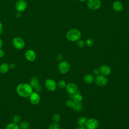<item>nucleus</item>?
Here are the masks:
<instances>
[{
  "label": "nucleus",
  "instance_id": "nucleus-1",
  "mask_svg": "<svg viewBox=\"0 0 129 129\" xmlns=\"http://www.w3.org/2000/svg\"><path fill=\"white\" fill-rule=\"evenodd\" d=\"M29 84L23 83L19 84L16 88L17 94L22 97H28L33 92V90Z\"/></svg>",
  "mask_w": 129,
  "mask_h": 129
},
{
  "label": "nucleus",
  "instance_id": "nucleus-2",
  "mask_svg": "<svg viewBox=\"0 0 129 129\" xmlns=\"http://www.w3.org/2000/svg\"><path fill=\"white\" fill-rule=\"evenodd\" d=\"M81 37V33L77 29L73 28L70 30L67 33L66 37L67 39L72 42L77 41L80 39Z\"/></svg>",
  "mask_w": 129,
  "mask_h": 129
},
{
  "label": "nucleus",
  "instance_id": "nucleus-3",
  "mask_svg": "<svg viewBox=\"0 0 129 129\" xmlns=\"http://www.w3.org/2000/svg\"><path fill=\"white\" fill-rule=\"evenodd\" d=\"M70 63L67 61H61L57 66L58 72L62 74L67 73L70 71Z\"/></svg>",
  "mask_w": 129,
  "mask_h": 129
},
{
  "label": "nucleus",
  "instance_id": "nucleus-4",
  "mask_svg": "<svg viewBox=\"0 0 129 129\" xmlns=\"http://www.w3.org/2000/svg\"><path fill=\"white\" fill-rule=\"evenodd\" d=\"M95 82L97 85L100 87H103L106 85L108 83V78L102 75H99L95 78Z\"/></svg>",
  "mask_w": 129,
  "mask_h": 129
},
{
  "label": "nucleus",
  "instance_id": "nucleus-5",
  "mask_svg": "<svg viewBox=\"0 0 129 129\" xmlns=\"http://www.w3.org/2000/svg\"><path fill=\"white\" fill-rule=\"evenodd\" d=\"M12 43L15 48H16L17 49H23L25 45L24 40L20 37H14L13 39Z\"/></svg>",
  "mask_w": 129,
  "mask_h": 129
},
{
  "label": "nucleus",
  "instance_id": "nucleus-6",
  "mask_svg": "<svg viewBox=\"0 0 129 129\" xmlns=\"http://www.w3.org/2000/svg\"><path fill=\"white\" fill-rule=\"evenodd\" d=\"M99 125L98 120L94 118H91L87 120L86 127L88 129H97Z\"/></svg>",
  "mask_w": 129,
  "mask_h": 129
},
{
  "label": "nucleus",
  "instance_id": "nucleus-7",
  "mask_svg": "<svg viewBox=\"0 0 129 129\" xmlns=\"http://www.w3.org/2000/svg\"><path fill=\"white\" fill-rule=\"evenodd\" d=\"M28 6L27 2L25 0H19L15 5V9L18 12L24 11Z\"/></svg>",
  "mask_w": 129,
  "mask_h": 129
},
{
  "label": "nucleus",
  "instance_id": "nucleus-8",
  "mask_svg": "<svg viewBox=\"0 0 129 129\" xmlns=\"http://www.w3.org/2000/svg\"><path fill=\"white\" fill-rule=\"evenodd\" d=\"M87 5L90 9L96 10L101 7V2L100 0H87Z\"/></svg>",
  "mask_w": 129,
  "mask_h": 129
},
{
  "label": "nucleus",
  "instance_id": "nucleus-9",
  "mask_svg": "<svg viewBox=\"0 0 129 129\" xmlns=\"http://www.w3.org/2000/svg\"><path fill=\"white\" fill-rule=\"evenodd\" d=\"M45 86L48 91H54L56 89L57 85L54 80L51 79H46L45 82Z\"/></svg>",
  "mask_w": 129,
  "mask_h": 129
},
{
  "label": "nucleus",
  "instance_id": "nucleus-10",
  "mask_svg": "<svg viewBox=\"0 0 129 129\" xmlns=\"http://www.w3.org/2000/svg\"><path fill=\"white\" fill-rule=\"evenodd\" d=\"M66 90L71 95L75 94L78 91V86L74 83H69L66 87Z\"/></svg>",
  "mask_w": 129,
  "mask_h": 129
},
{
  "label": "nucleus",
  "instance_id": "nucleus-11",
  "mask_svg": "<svg viewBox=\"0 0 129 129\" xmlns=\"http://www.w3.org/2000/svg\"><path fill=\"white\" fill-rule=\"evenodd\" d=\"M29 97L31 103L33 105L38 104L40 101V96L36 92H33Z\"/></svg>",
  "mask_w": 129,
  "mask_h": 129
},
{
  "label": "nucleus",
  "instance_id": "nucleus-12",
  "mask_svg": "<svg viewBox=\"0 0 129 129\" xmlns=\"http://www.w3.org/2000/svg\"><path fill=\"white\" fill-rule=\"evenodd\" d=\"M25 56L28 61H33L36 58V53L32 49H28L25 52Z\"/></svg>",
  "mask_w": 129,
  "mask_h": 129
},
{
  "label": "nucleus",
  "instance_id": "nucleus-13",
  "mask_svg": "<svg viewBox=\"0 0 129 129\" xmlns=\"http://www.w3.org/2000/svg\"><path fill=\"white\" fill-rule=\"evenodd\" d=\"M99 70L101 75L105 76H108L111 73V69L110 67L107 65L101 66Z\"/></svg>",
  "mask_w": 129,
  "mask_h": 129
},
{
  "label": "nucleus",
  "instance_id": "nucleus-14",
  "mask_svg": "<svg viewBox=\"0 0 129 129\" xmlns=\"http://www.w3.org/2000/svg\"><path fill=\"white\" fill-rule=\"evenodd\" d=\"M113 9L116 12H120L123 9V5L120 1H115L112 4Z\"/></svg>",
  "mask_w": 129,
  "mask_h": 129
},
{
  "label": "nucleus",
  "instance_id": "nucleus-15",
  "mask_svg": "<svg viewBox=\"0 0 129 129\" xmlns=\"http://www.w3.org/2000/svg\"><path fill=\"white\" fill-rule=\"evenodd\" d=\"M94 79H95L93 75L91 74H87L85 75L83 78L84 82L87 84H90L92 83L94 81Z\"/></svg>",
  "mask_w": 129,
  "mask_h": 129
},
{
  "label": "nucleus",
  "instance_id": "nucleus-16",
  "mask_svg": "<svg viewBox=\"0 0 129 129\" xmlns=\"http://www.w3.org/2000/svg\"><path fill=\"white\" fill-rule=\"evenodd\" d=\"M72 95L73 100L75 102L81 103L83 100V96L80 94V93L79 91H78L75 94Z\"/></svg>",
  "mask_w": 129,
  "mask_h": 129
},
{
  "label": "nucleus",
  "instance_id": "nucleus-17",
  "mask_svg": "<svg viewBox=\"0 0 129 129\" xmlns=\"http://www.w3.org/2000/svg\"><path fill=\"white\" fill-rule=\"evenodd\" d=\"M39 79L36 77H32L30 80V85L31 86L32 88H36L38 85H39Z\"/></svg>",
  "mask_w": 129,
  "mask_h": 129
},
{
  "label": "nucleus",
  "instance_id": "nucleus-18",
  "mask_svg": "<svg viewBox=\"0 0 129 129\" xmlns=\"http://www.w3.org/2000/svg\"><path fill=\"white\" fill-rule=\"evenodd\" d=\"M9 64L7 63H2L0 64V73L2 74H6L9 70Z\"/></svg>",
  "mask_w": 129,
  "mask_h": 129
},
{
  "label": "nucleus",
  "instance_id": "nucleus-19",
  "mask_svg": "<svg viewBox=\"0 0 129 129\" xmlns=\"http://www.w3.org/2000/svg\"><path fill=\"white\" fill-rule=\"evenodd\" d=\"M87 119L85 116H81L78 119V123L80 126H85Z\"/></svg>",
  "mask_w": 129,
  "mask_h": 129
},
{
  "label": "nucleus",
  "instance_id": "nucleus-20",
  "mask_svg": "<svg viewBox=\"0 0 129 129\" xmlns=\"http://www.w3.org/2000/svg\"><path fill=\"white\" fill-rule=\"evenodd\" d=\"M72 108L75 111H81L82 109V105L81 103H77V102H74Z\"/></svg>",
  "mask_w": 129,
  "mask_h": 129
},
{
  "label": "nucleus",
  "instance_id": "nucleus-21",
  "mask_svg": "<svg viewBox=\"0 0 129 129\" xmlns=\"http://www.w3.org/2000/svg\"><path fill=\"white\" fill-rule=\"evenodd\" d=\"M19 126L21 129H29L30 127V124L27 121H22L20 122Z\"/></svg>",
  "mask_w": 129,
  "mask_h": 129
},
{
  "label": "nucleus",
  "instance_id": "nucleus-22",
  "mask_svg": "<svg viewBox=\"0 0 129 129\" xmlns=\"http://www.w3.org/2000/svg\"><path fill=\"white\" fill-rule=\"evenodd\" d=\"M20 126L18 123L15 122H11L9 123L7 126L6 129H20Z\"/></svg>",
  "mask_w": 129,
  "mask_h": 129
},
{
  "label": "nucleus",
  "instance_id": "nucleus-23",
  "mask_svg": "<svg viewBox=\"0 0 129 129\" xmlns=\"http://www.w3.org/2000/svg\"><path fill=\"white\" fill-rule=\"evenodd\" d=\"M57 85V87H58L59 88L61 89H63L64 88H66V86H67V84L66 83V82L63 80H59L57 82V83H56Z\"/></svg>",
  "mask_w": 129,
  "mask_h": 129
},
{
  "label": "nucleus",
  "instance_id": "nucleus-24",
  "mask_svg": "<svg viewBox=\"0 0 129 129\" xmlns=\"http://www.w3.org/2000/svg\"><path fill=\"white\" fill-rule=\"evenodd\" d=\"M60 119V116L59 114L57 113H55L54 114H53L52 116V120L54 121V122L57 123L59 121Z\"/></svg>",
  "mask_w": 129,
  "mask_h": 129
},
{
  "label": "nucleus",
  "instance_id": "nucleus-25",
  "mask_svg": "<svg viewBox=\"0 0 129 129\" xmlns=\"http://www.w3.org/2000/svg\"><path fill=\"white\" fill-rule=\"evenodd\" d=\"M21 120V117L19 115H15L13 117V122L15 123H19L20 122Z\"/></svg>",
  "mask_w": 129,
  "mask_h": 129
},
{
  "label": "nucleus",
  "instance_id": "nucleus-26",
  "mask_svg": "<svg viewBox=\"0 0 129 129\" xmlns=\"http://www.w3.org/2000/svg\"><path fill=\"white\" fill-rule=\"evenodd\" d=\"M49 129H60V126L57 123L54 122L50 124Z\"/></svg>",
  "mask_w": 129,
  "mask_h": 129
},
{
  "label": "nucleus",
  "instance_id": "nucleus-27",
  "mask_svg": "<svg viewBox=\"0 0 129 129\" xmlns=\"http://www.w3.org/2000/svg\"><path fill=\"white\" fill-rule=\"evenodd\" d=\"M77 45L79 48H83L85 45V42L83 40L79 39L77 41Z\"/></svg>",
  "mask_w": 129,
  "mask_h": 129
},
{
  "label": "nucleus",
  "instance_id": "nucleus-28",
  "mask_svg": "<svg viewBox=\"0 0 129 129\" xmlns=\"http://www.w3.org/2000/svg\"><path fill=\"white\" fill-rule=\"evenodd\" d=\"M94 43V41L91 38H89L88 39L86 40V45L89 46V47H90V46H92L93 45Z\"/></svg>",
  "mask_w": 129,
  "mask_h": 129
},
{
  "label": "nucleus",
  "instance_id": "nucleus-29",
  "mask_svg": "<svg viewBox=\"0 0 129 129\" xmlns=\"http://www.w3.org/2000/svg\"><path fill=\"white\" fill-rule=\"evenodd\" d=\"M74 101L73 100H68L66 101V105L70 108H72L73 106V105L74 104Z\"/></svg>",
  "mask_w": 129,
  "mask_h": 129
},
{
  "label": "nucleus",
  "instance_id": "nucleus-30",
  "mask_svg": "<svg viewBox=\"0 0 129 129\" xmlns=\"http://www.w3.org/2000/svg\"><path fill=\"white\" fill-rule=\"evenodd\" d=\"M34 89H35V90L36 92H37V93L40 92H41V91H42V88L41 86V85H38V86H37L36 88H35Z\"/></svg>",
  "mask_w": 129,
  "mask_h": 129
},
{
  "label": "nucleus",
  "instance_id": "nucleus-31",
  "mask_svg": "<svg viewBox=\"0 0 129 129\" xmlns=\"http://www.w3.org/2000/svg\"><path fill=\"white\" fill-rule=\"evenodd\" d=\"M93 73L94 75L95 76H98L100 74V71H99V70L98 69H97V68H95L93 70Z\"/></svg>",
  "mask_w": 129,
  "mask_h": 129
},
{
  "label": "nucleus",
  "instance_id": "nucleus-32",
  "mask_svg": "<svg viewBox=\"0 0 129 129\" xmlns=\"http://www.w3.org/2000/svg\"><path fill=\"white\" fill-rule=\"evenodd\" d=\"M56 59L58 61H61L63 59V56L61 54H60V53H58L56 55Z\"/></svg>",
  "mask_w": 129,
  "mask_h": 129
},
{
  "label": "nucleus",
  "instance_id": "nucleus-33",
  "mask_svg": "<svg viewBox=\"0 0 129 129\" xmlns=\"http://www.w3.org/2000/svg\"><path fill=\"white\" fill-rule=\"evenodd\" d=\"M3 32V26L1 22H0V36L2 34Z\"/></svg>",
  "mask_w": 129,
  "mask_h": 129
},
{
  "label": "nucleus",
  "instance_id": "nucleus-34",
  "mask_svg": "<svg viewBox=\"0 0 129 129\" xmlns=\"http://www.w3.org/2000/svg\"><path fill=\"white\" fill-rule=\"evenodd\" d=\"M4 54H5V52L4 50L1 48L0 49V58H2L4 56Z\"/></svg>",
  "mask_w": 129,
  "mask_h": 129
},
{
  "label": "nucleus",
  "instance_id": "nucleus-35",
  "mask_svg": "<svg viewBox=\"0 0 129 129\" xmlns=\"http://www.w3.org/2000/svg\"><path fill=\"white\" fill-rule=\"evenodd\" d=\"M9 68L10 69H13L15 67V65L13 63H10V64H9Z\"/></svg>",
  "mask_w": 129,
  "mask_h": 129
},
{
  "label": "nucleus",
  "instance_id": "nucleus-36",
  "mask_svg": "<svg viewBox=\"0 0 129 129\" xmlns=\"http://www.w3.org/2000/svg\"><path fill=\"white\" fill-rule=\"evenodd\" d=\"M76 129H86V128L84 127V126H80V125H79L78 127H77L76 128Z\"/></svg>",
  "mask_w": 129,
  "mask_h": 129
},
{
  "label": "nucleus",
  "instance_id": "nucleus-37",
  "mask_svg": "<svg viewBox=\"0 0 129 129\" xmlns=\"http://www.w3.org/2000/svg\"><path fill=\"white\" fill-rule=\"evenodd\" d=\"M2 46H3V41L2 39L0 38V49L2 48Z\"/></svg>",
  "mask_w": 129,
  "mask_h": 129
},
{
  "label": "nucleus",
  "instance_id": "nucleus-38",
  "mask_svg": "<svg viewBox=\"0 0 129 129\" xmlns=\"http://www.w3.org/2000/svg\"><path fill=\"white\" fill-rule=\"evenodd\" d=\"M79 1H80V2H85V1H86L87 0H78Z\"/></svg>",
  "mask_w": 129,
  "mask_h": 129
},
{
  "label": "nucleus",
  "instance_id": "nucleus-39",
  "mask_svg": "<svg viewBox=\"0 0 129 129\" xmlns=\"http://www.w3.org/2000/svg\"><path fill=\"white\" fill-rule=\"evenodd\" d=\"M87 129H88V128H87Z\"/></svg>",
  "mask_w": 129,
  "mask_h": 129
}]
</instances>
